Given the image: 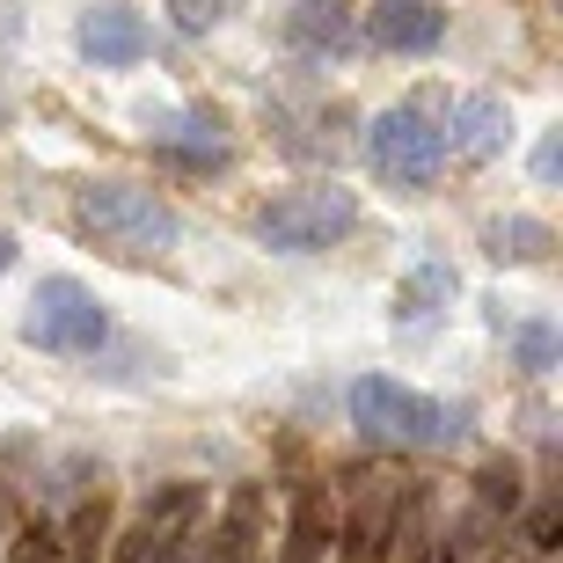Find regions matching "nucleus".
Returning <instances> with one entry per match:
<instances>
[{
  "instance_id": "f257e3e1",
  "label": "nucleus",
  "mask_w": 563,
  "mask_h": 563,
  "mask_svg": "<svg viewBox=\"0 0 563 563\" xmlns=\"http://www.w3.org/2000/svg\"><path fill=\"white\" fill-rule=\"evenodd\" d=\"M74 228L110 264H162L176 250V212H168V198H154L140 184H81L74 190Z\"/></svg>"
},
{
  "instance_id": "f03ea898",
  "label": "nucleus",
  "mask_w": 563,
  "mask_h": 563,
  "mask_svg": "<svg viewBox=\"0 0 563 563\" xmlns=\"http://www.w3.org/2000/svg\"><path fill=\"white\" fill-rule=\"evenodd\" d=\"M352 424L374 446H454L461 439V410H446V402L418 396V388H402L388 374L352 380Z\"/></svg>"
},
{
  "instance_id": "7ed1b4c3",
  "label": "nucleus",
  "mask_w": 563,
  "mask_h": 563,
  "mask_svg": "<svg viewBox=\"0 0 563 563\" xmlns=\"http://www.w3.org/2000/svg\"><path fill=\"white\" fill-rule=\"evenodd\" d=\"M358 228V198L344 184H300V190H278L272 206L256 212V242L278 256H314V250H336L344 234Z\"/></svg>"
},
{
  "instance_id": "20e7f679",
  "label": "nucleus",
  "mask_w": 563,
  "mask_h": 563,
  "mask_svg": "<svg viewBox=\"0 0 563 563\" xmlns=\"http://www.w3.org/2000/svg\"><path fill=\"white\" fill-rule=\"evenodd\" d=\"M198 534H206V490L198 483H162L118 527L110 563H198Z\"/></svg>"
},
{
  "instance_id": "39448f33",
  "label": "nucleus",
  "mask_w": 563,
  "mask_h": 563,
  "mask_svg": "<svg viewBox=\"0 0 563 563\" xmlns=\"http://www.w3.org/2000/svg\"><path fill=\"white\" fill-rule=\"evenodd\" d=\"M366 162H374V176H388V184L424 190L439 168H446V125H439L424 103L380 110L374 125H366Z\"/></svg>"
},
{
  "instance_id": "423d86ee",
  "label": "nucleus",
  "mask_w": 563,
  "mask_h": 563,
  "mask_svg": "<svg viewBox=\"0 0 563 563\" xmlns=\"http://www.w3.org/2000/svg\"><path fill=\"white\" fill-rule=\"evenodd\" d=\"M22 336H30L37 352L81 358V352H96V344L110 336V314H103V300H96L81 278H37L30 314H22Z\"/></svg>"
},
{
  "instance_id": "0eeeda50",
  "label": "nucleus",
  "mask_w": 563,
  "mask_h": 563,
  "mask_svg": "<svg viewBox=\"0 0 563 563\" xmlns=\"http://www.w3.org/2000/svg\"><path fill=\"white\" fill-rule=\"evenodd\" d=\"M256 542H272V498H264V483H234L212 534H198V556L206 563H256Z\"/></svg>"
},
{
  "instance_id": "6e6552de",
  "label": "nucleus",
  "mask_w": 563,
  "mask_h": 563,
  "mask_svg": "<svg viewBox=\"0 0 563 563\" xmlns=\"http://www.w3.org/2000/svg\"><path fill=\"white\" fill-rule=\"evenodd\" d=\"M358 37L380 44V52H432L446 37V8L439 0H374L358 15Z\"/></svg>"
},
{
  "instance_id": "1a4fd4ad",
  "label": "nucleus",
  "mask_w": 563,
  "mask_h": 563,
  "mask_svg": "<svg viewBox=\"0 0 563 563\" xmlns=\"http://www.w3.org/2000/svg\"><path fill=\"white\" fill-rule=\"evenodd\" d=\"M402 505H410V490H380V483H366L352 505V520H344V563H388L396 556V527H402Z\"/></svg>"
},
{
  "instance_id": "9d476101",
  "label": "nucleus",
  "mask_w": 563,
  "mask_h": 563,
  "mask_svg": "<svg viewBox=\"0 0 563 563\" xmlns=\"http://www.w3.org/2000/svg\"><path fill=\"white\" fill-rule=\"evenodd\" d=\"M74 44H81L96 66H140L146 59V15H132L125 0H103V8H88L81 22H74Z\"/></svg>"
},
{
  "instance_id": "9b49d317",
  "label": "nucleus",
  "mask_w": 563,
  "mask_h": 563,
  "mask_svg": "<svg viewBox=\"0 0 563 563\" xmlns=\"http://www.w3.org/2000/svg\"><path fill=\"white\" fill-rule=\"evenodd\" d=\"M505 140H512V110L498 96H461L446 110V154H461V162H490V154H505Z\"/></svg>"
},
{
  "instance_id": "f8f14e48",
  "label": "nucleus",
  "mask_w": 563,
  "mask_h": 563,
  "mask_svg": "<svg viewBox=\"0 0 563 563\" xmlns=\"http://www.w3.org/2000/svg\"><path fill=\"white\" fill-rule=\"evenodd\" d=\"M352 30H358V22H352L344 0H292V15H286V44H300V52H314V59L344 52Z\"/></svg>"
},
{
  "instance_id": "ddd939ff",
  "label": "nucleus",
  "mask_w": 563,
  "mask_h": 563,
  "mask_svg": "<svg viewBox=\"0 0 563 563\" xmlns=\"http://www.w3.org/2000/svg\"><path fill=\"white\" fill-rule=\"evenodd\" d=\"M154 146H162L168 162H184V168H220L228 162V125L220 118H168L162 132H154Z\"/></svg>"
},
{
  "instance_id": "4468645a",
  "label": "nucleus",
  "mask_w": 563,
  "mask_h": 563,
  "mask_svg": "<svg viewBox=\"0 0 563 563\" xmlns=\"http://www.w3.org/2000/svg\"><path fill=\"white\" fill-rule=\"evenodd\" d=\"M483 250H490V264H542V256L556 250V234H549V220L505 212V220H490V228H483Z\"/></svg>"
},
{
  "instance_id": "2eb2a0df",
  "label": "nucleus",
  "mask_w": 563,
  "mask_h": 563,
  "mask_svg": "<svg viewBox=\"0 0 563 563\" xmlns=\"http://www.w3.org/2000/svg\"><path fill=\"white\" fill-rule=\"evenodd\" d=\"M446 292H454V272H446V264H418L396 292V314L402 322H432V314L446 308Z\"/></svg>"
},
{
  "instance_id": "dca6fc26",
  "label": "nucleus",
  "mask_w": 563,
  "mask_h": 563,
  "mask_svg": "<svg viewBox=\"0 0 563 563\" xmlns=\"http://www.w3.org/2000/svg\"><path fill=\"white\" fill-rule=\"evenodd\" d=\"M330 549V527H322V498L314 490H292V520H286V563H314Z\"/></svg>"
},
{
  "instance_id": "f3484780",
  "label": "nucleus",
  "mask_w": 563,
  "mask_h": 563,
  "mask_svg": "<svg viewBox=\"0 0 563 563\" xmlns=\"http://www.w3.org/2000/svg\"><path fill=\"white\" fill-rule=\"evenodd\" d=\"M476 498H483V520H498V512L512 520V512H520V498H527V490H520V468H512V461H490V468L476 476Z\"/></svg>"
},
{
  "instance_id": "a211bd4d",
  "label": "nucleus",
  "mask_w": 563,
  "mask_h": 563,
  "mask_svg": "<svg viewBox=\"0 0 563 563\" xmlns=\"http://www.w3.org/2000/svg\"><path fill=\"white\" fill-rule=\"evenodd\" d=\"M556 330H549V322H520V330H512V358H520L527 374H549V366H556Z\"/></svg>"
},
{
  "instance_id": "6ab92c4d",
  "label": "nucleus",
  "mask_w": 563,
  "mask_h": 563,
  "mask_svg": "<svg viewBox=\"0 0 563 563\" xmlns=\"http://www.w3.org/2000/svg\"><path fill=\"white\" fill-rule=\"evenodd\" d=\"M242 0H168V22L184 30V37H206L212 22H228Z\"/></svg>"
},
{
  "instance_id": "aec40b11",
  "label": "nucleus",
  "mask_w": 563,
  "mask_h": 563,
  "mask_svg": "<svg viewBox=\"0 0 563 563\" xmlns=\"http://www.w3.org/2000/svg\"><path fill=\"white\" fill-rule=\"evenodd\" d=\"M556 534H563V512L556 505H534V512H527V556H549V549H556Z\"/></svg>"
},
{
  "instance_id": "412c9836",
  "label": "nucleus",
  "mask_w": 563,
  "mask_h": 563,
  "mask_svg": "<svg viewBox=\"0 0 563 563\" xmlns=\"http://www.w3.org/2000/svg\"><path fill=\"white\" fill-rule=\"evenodd\" d=\"M15 272V234H0V278Z\"/></svg>"
},
{
  "instance_id": "4be33fe9",
  "label": "nucleus",
  "mask_w": 563,
  "mask_h": 563,
  "mask_svg": "<svg viewBox=\"0 0 563 563\" xmlns=\"http://www.w3.org/2000/svg\"><path fill=\"white\" fill-rule=\"evenodd\" d=\"M8 542H15V527H8V512H0V563H8Z\"/></svg>"
}]
</instances>
